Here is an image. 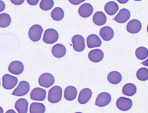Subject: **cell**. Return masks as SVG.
<instances>
[{
  "label": "cell",
  "mask_w": 148,
  "mask_h": 113,
  "mask_svg": "<svg viewBox=\"0 0 148 113\" xmlns=\"http://www.w3.org/2000/svg\"><path fill=\"white\" fill-rule=\"evenodd\" d=\"M30 85L27 81H21L18 84L16 89L13 91L12 95L16 96H23L27 95L29 91Z\"/></svg>",
  "instance_id": "7"
},
{
  "label": "cell",
  "mask_w": 148,
  "mask_h": 113,
  "mask_svg": "<svg viewBox=\"0 0 148 113\" xmlns=\"http://www.w3.org/2000/svg\"><path fill=\"white\" fill-rule=\"evenodd\" d=\"M87 44L88 48H92L94 47H99L101 46L102 42L97 35H90L87 38Z\"/></svg>",
  "instance_id": "19"
},
{
  "label": "cell",
  "mask_w": 148,
  "mask_h": 113,
  "mask_svg": "<svg viewBox=\"0 0 148 113\" xmlns=\"http://www.w3.org/2000/svg\"><path fill=\"white\" fill-rule=\"evenodd\" d=\"M93 21L96 25H103L107 22V16L102 12H97L94 15Z\"/></svg>",
  "instance_id": "23"
},
{
  "label": "cell",
  "mask_w": 148,
  "mask_h": 113,
  "mask_svg": "<svg viewBox=\"0 0 148 113\" xmlns=\"http://www.w3.org/2000/svg\"><path fill=\"white\" fill-rule=\"evenodd\" d=\"M142 25L141 22L138 20L133 19L131 20L127 24L126 30L130 33H137L141 31Z\"/></svg>",
  "instance_id": "12"
},
{
  "label": "cell",
  "mask_w": 148,
  "mask_h": 113,
  "mask_svg": "<svg viewBox=\"0 0 148 113\" xmlns=\"http://www.w3.org/2000/svg\"><path fill=\"white\" fill-rule=\"evenodd\" d=\"M135 54L138 59H145L148 56V49L145 47H138L136 50Z\"/></svg>",
  "instance_id": "29"
},
{
  "label": "cell",
  "mask_w": 148,
  "mask_h": 113,
  "mask_svg": "<svg viewBox=\"0 0 148 113\" xmlns=\"http://www.w3.org/2000/svg\"><path fill=\"white\" fill-rule=\"evenodd\" d=\"M62 97V88L60 86H55L49 90L48 100L51 103H58Z\"/></svg>",
  "instance_id": "1"
},
{
  "label": "cell",
  "mask_w": 148,
  "mask_h": 113,
  "mask_svg": "<svg viewBox=\"0 0 148 113\" xmlns=\"http://www.w3.org/2000/svg\"><path fill=\"white\" fill-rule=\"evenodd\" d=\"M55 82V78L50 73H44L39 77L38 83L40 86L45 88H49Z\"/></svg>",
  "instance_id": "5"
},
{
  "label": "cell",
  "mask_w": 148,
  "mask_h": 113,
  "mask_svg": "<svg viewBox=\"0 0 148 113\" xmlns=\"http://www.w3.org/2000/svg\"><path fill=\"white\" fill-rule=\"evenodd\" d=\"M52 54L57 58H62L65 56L66 53V47L62 44H57L52 48Z\"/></svg>",
  "instance_id": "17"
},
{
  "label": "cell",
  "mask_w": 148,
  "mask_h": 113,
  "mask_svg": "<svg viewBox=\"0 0 148 113\" xmlns=\"http://www.w3.org/2000/svg\"><path fill=\"white\" fill-rule=\"evenodd\" d=\"M11 23L10 16L7 13H1L0 15V27L5 28L8 27Z\"/></svg>",
  "instance_id": "27"
},
{
  "label": "cell",
  "mask_w": 148,
  "mask_h": 113,
  "mask_svg": "<svg viewBox=\"0 0 148 113\" xmlns=\"http://www.w3.org/2000/svg\"><path fill=\"white\" fill-rule=\"evenodd\" d=\"M93 8L92 5L90 3H83L82 5L79 9V14L81 17L83 18H88L93 13Z\"/></svg>",
  "instance_id": "14"
},
{
  "label": "cell",
  "mask_w": 148,
  "mask_h": 113,
  "mask_svg": "<svg viewBox=\"0 0 148 113\" xmlns=\"http://www.w3.org/2000/svg\"><path fill=\"white\" fill-rule=\"evenodd\" d=\"M59 34L54 29H48L45 31L43 41L49 44H52L58 40Z\"/></svg>",
  "instance_id": "2"
},
{
  "label": "cell",
  "mask_w": 148,
  "mask_h": 113,
  "mask_svg": "<svg viewBox=\"0 0 148 113\" xmlns=\"http://www.w3.org/2000/svg\"><path fill=\"white\" fill-rule=\"evenodd\" d=\"M24 70V65L19 61H12L8 66V71L13 74L18 75L23 73Z\"/></svg>",
  "instance_id": "11"
},
{
  "label": "cell",
  "mask_w": 148,
  "mask_h": 113,
  "mask_svg": "<svg viewBox=\"0 0 148 113\" xmlns=\"http://www.w3.org/2000/svg\"><path fill=\"white\" fill-rule=\"evenodd\" d=\"M64 16V12L61 7H56L51 12V17L56 21H60V20L63 19Z\"/></svg>",
  "instance_id": "28"
},
{
  "label": "cell",
  "mask_w": 148,
  "mask_h": 113,
  "mask_svg": "<svg viewBox=\"0 0 148 113\" xmlns=\"http://www.w3.org/2000/svg\"><path fill=\"white\" fill-rule=\"evenodd\" d=\"M15 108L19 113H27L28 112V101L25 99H18L15 103Z\"/></svg>",
  "instance_id": "20"
},
{
  "label": "cell",
  "mask_w": 148,
  "mask_h": 113,
  "mask_svg": "<svg viewBox=\"0 0 148 113\" xmlns=\"http://www.w3.org/2000/svg\"><path fill=\"white\" fill-rule=\"evenodd\" d=\"M46 108L45 105L41 103L34 102L30 106L29 112L30 113H45Z\"/></svg>",
  "instance_id": "26"
},
{
  "label": "cell",
  "mask_w": 148,
  "mask_h": 113,
  "mask_svg": "<svg viewBox=\"0 0 148 113\" xmlns=\"http://www.w3.org/2000/svg\"><path fill=\"white\" fill-rule=\"evenodd\" d=\"M100 35L104 41H110L114 36V31L111 27L107 26L100 29Z\"/></svg>",
  "instance_id": "18"
},
{
  "label": "cell",
  "mask_w": 148,
  "mask_h": 113,
  "mask_svg": "<svg viewBox=\"0 0 148 113\" xmlns=\"http://www.w3.org/2000/svg\"><path fill=\"white\" fill-rule=\"evenodd\" d=\"M130 17V11L127 9H121L119 11L118 14L113 18V20L119 22V23H124L128 20Z\"/></svg>",
  "instance_id": "16"
},
{
  "label": "cell",
  "mask_w": 148,
  "mask_h": 113,
  "mask_svg": "<svg viewBox=\"0 0 148 113\" xmlns=\"http://www.w3.org/2000/svg\"><path fill=\"white\" fill-rule=\"evenodd\" d=\"M11 2H12V3H14V4L20 5V4H22V3L24 2V0H21V1H16V0H11Z\"/></svg>",
  "instance_id": "32"
},
{
  "label": "cell",
  "mask_w": 148,
  "mask_h": 113,
  "mask_svg": "<svg viewBox=\"0 0 148 113\" xmlns=\"http://www.w3.org/2000/svg\"><path fill=\"white\" fill-rule=\"evenodd\" d=\"M77 96V89L73 86H68L64 91V97L66 100L73 101Z\"/></svg>",
  "instance_id": "21"
},
{
  "label": "cell",
  "mask_w": 148,
  "mask_h": 113,
  "mask_svg": "<svg viewBox=\"0 0 148 113\" xmlns=\"http://www.w3.org/2000/svg\"><path fill=\"white\" fill-rule=\"evenodd\" d=\"M46 90L42 88H35L32 90L30 94V97L32 100L44 101L46 98Z\"/></svg>",
  "instance_id": "10"
},
{
  "label": "cell",
  "mask_w": 148,
  "mask_h": 113,
  "mask_svg": "<svg viewBox=\"0 0 148 113\" xmlns=\"http://www.w3.org/2000/svg\"><path fill=\"white\" fill-rule=\"evenodd\" d=\"M136 92V87L134 84L128 83L123 86L122 93L125 95L133 96Z\"/></svg>",
  "instance_id": "25"
},
{
  "label": "cell",
  "mask_w": 148,
  "mask_h": 113,
  "mask_svg": "<svg viewBox=\"0 0 148 113\" xmlns=\"http://www.w3.org/2000/svg\"><path fill=\"white\" fill-rule=\"evenodd\" d=\"M54 5L53 0H42L40 3V7L42 10L47 11L51 10Z\"/></svg>",
  "instance_id": "31"
},
{
  "label": "cell",
  "mask_w": 148,
  "mask_h": 113,
  "mask_svg": "<svg viewBox=\"0 0 148 113\" xmlns=\"http://www.w3.org/2000/svg\"><path fill=\"white\" fill-rule=\"evenodd\" d=\"M43 29L40 25H34L29 30V37L33 42H38L41 38Z\"/></svg>",
  "instance_id": "3"
},
{
  "label": "cell",
  "mask_w": 148,
  "mask_h": 113,
  "mask_svg": "<svg viewBox=\"0 0 148 113\" xmlns=\"http://www.w3.org/2000/svg\"><path fill=\"white\" fill-rule=\"evenodd\" d=\"M147 32H148V26H147Z\"/></svg>",
  "instance_id": "37"
},
{
  "label": "cell",
  "mask_w": 148,
  "mask_h": 113,
  "mask_svg": "<svg viewBox=\"0 0 148 113\" xmlns=\"http://www.w3.org/2000/svg\"><path fill=\"white\" fill-rule=\"evenodd\" d=\"M1 5H2V8H1V11H3V9H4V4H3V1H1Z\"/></svg>",
  "instance_id": "36"
},
{
  "label": "cell",
  "mask_w": 148,
  "mask_h": 113,
  "mask_svg": "<svg viewBox=\"0 0 148 113\" xmlns=\"http://www.w3.org/2000/svg\"><path fill=\"white\" fill-rule=\"evenodd\" d=\"M18 79L16 77L11 76L10 74H5L2 77V86L5 89H12L16 85Z\"/></svg>",
  "instance_id": "4"
},
{
  "label": "cell",
  "mask_w": 148,
  "mask_h": 113,
  "mask_svg": "<svg viewBox=\"0 0 148 113\" xmlns=\"http://www.w3.org/2000/svg\"><path fill=\"white\" fill-rule=\"evenodd\" d=\"M38 0H36V1H33V0H27V2L30 5H36L38 3Z\"/></svg>",
  "instance_id": "33"
},
{
  "label": "cell",
  "mask_w": 148,
  "mask_h": 113,
  "mask_svg": "<svg viewBox=\"0 0 148 113\" xmlns=\"http://www.w3.org/2000/svg\"><path fill=\"white\" fill-rule=\"evenodd\" d=\"M118 8V5L115 1H109V2H107L106 3L105 6H104V10H105L106 13H107L110 16L114 15L117 12Z\"/></svg>",
  "instance_id": "24"
},
{
  "label": "cell",
  "mask_w": 148,
  "mask_h": 113,
  "mask_svg": "<svg viewBox=\"0 0 148 113\" xmlns=\"http://www.w3.org/2000/svg\"><path fill=\"white\" fill-rule=\"evenodd\" d=\"M121 79H122V77H121V74L117 71H111L108 74L107 76L108 81L111 84H119L121 81Z\"/></svg>",
  "instance_id": "22"
},
{
  "label": "cell",
  "mask_w": 148,
  "mask_h": 113,
  "mask_svg": "<svg viewBox=\"0 0 148 113\" xmlns=\"http://www.w3.org/2000/svg\"><path fill=\"white\" fill-rule=\"evenodd\" d=\"M111 101V96L109 93L103 92L98 95L96 99V105L100 107H104L109 105Z\"/></svg>",
  "instance_id": "9"
},
{
  "label": "cell",
  "mask_w": 148,
  "mask_h": 113,
  "mask_svg": "<svg viewBox=\"0 0 148 113\" xmlns=\"http://www.w3.org/2000/svg\"><path fill=\"white\" fill-rule=\"evenodd\" d=\"M116 106L119 110L121 111H128L132 108V101L131 99L121 97L117 100Z\"/></svg>",
  "instance_id": "8"
},
{
  "label": "cell",
  "mask_w": 148,
  "mask_h": 113,
  "mask_svg": "<svg viewBox=\"0 0 148 113\" xmlns=\"http://www.w3.org/2000/svg\"><path fill=\"white\" fill-rule=\"evenodd\" d=\"M141 64H142V65H145V66L148 67V59H147V60H145V61L142 62Z\"/></svg>",
  "instance_id": "35"
},
{
  "label": "cell",
  "mask_w": 148,
  "mask_h": 113,
  "mask_svg": "<svg viewBox=\"0 0 148 113\" xmlns=\"http://www.w3.org/2000/svg\"><path fill=\"white\" fill-rule=\"evenodd\" d=\"M88 58L91 61L94 62V63H98L103 59L104 53L100 49L92 50L89 52Z\"/></svg>",
  "instance_id": "15"
},
{
  "label": "cell",
  "mask_w": 148,
  "mask_h": 113,
  "mask_svg": "<svg viewBox=\"0 0 148 113\" xmlns=\"http://www.w3.org/2000/svg\"><path fill=\"white\" fill-rule=\"evenodd\" d=\"M92 96V90L88 88H83L81 90L80 93H79V97H78V101L81 104H85L88 103Z\"/></svg>",
  "instance_id": "13"
},
{
  "label": "cell",
  "mask_w": 148,
  "mask_h": 113,
  "mask_svg": "<svg viewBox=\"0 0 148 113\" xmlns=\"http://www.w3.org/2000/svg\"><path fill=\"white\" fill-rule=\"evenodd\" d=\"M136 77L139 80L141 81H145L148 80V69L143 67L138 69L136 72Z\"/></svg>",
  "instance_id": "30"
},
{
  "label": "cell",
  "mask_w": 148,
  "mask_h": 113,
  "mask_svg": "<svg viewBox=\"0 0 148 113\" xmlns=\"http://www.w3.org/2000/svg\"><path fill=\"white\" fill-rule=\"evenodd\" d=\"M72 42L74 50L77 52H81L85 49V39L82 35H75L72 37Z\"/></svg>",
  "instance_id": "6"
},
{
  "label": "cell",
  "mask_w": 148,
  "mask_h": 113,
  "mask_svg": "<svg viewBox=\"0 0 148 113\" xmlns=\"http://www.w3.org/2000/svg\"><path fill=\"white\" fill-rule=\"evenodd\" d=\"M70 2L71 3H73V4H79V3H80L81 2H83L84 1V0H80V1H72V0H70Z\"/></svg>",
  "instance_id": "34"
}]
</instances>
